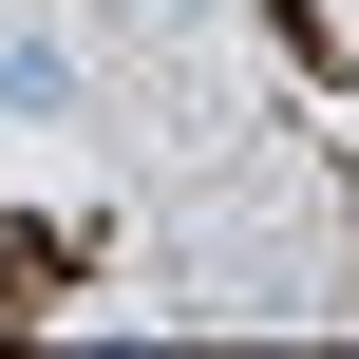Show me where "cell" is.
<instances>
[{
    "instance_id": "obj_2",
    "label": "cell",
    "mask_w": 359,
    "mask_h": 359,
    "mask_svg": "<svg viewBox=\"0 0 359 359\" xmlns=\"http://www.w3.org/2000/svg\"><path fill=\"white\" fill-rule=\"evenodd\" d=\"M133 19H151V38H189V19H227V0H133Z\"/></svg>"
},
{
    "instance_id": "obj_1",
    "label": "cell",
    "mask_w": 359,
    "mask_h": 359,
    "mask_svg": "<svg viewBox=\"0 0 359 359\" xmlns=\"http://www.w3.org/2000/svg\"><path fill=\"white\" fill-rule=\"evenodd\" d=\"M76 114V38L57 19H0V133H57Z\"/></svg>"
}]
</instances>
